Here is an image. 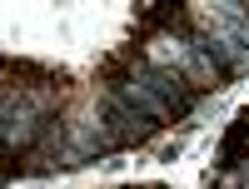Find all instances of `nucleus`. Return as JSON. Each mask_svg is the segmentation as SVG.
<instances>
[{"instance_id":"1","label":"nucleus","mask_w":249,"mask_h":189,"mask_svg":"<svg viewBox=\"0 0 249 189\" xmlns=\"http://www.w3.org/2000/svg\"><path fill=\"white\" fill-rule=\"evenodd\" d=\"M244 144H249V115H234L230 135H224V150H219V170H234L239 155H244Z\"/></svg>"}]
</instances>
